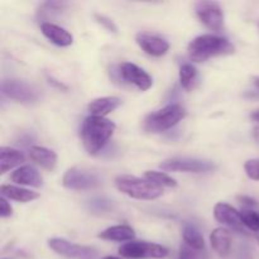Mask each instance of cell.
<instances>
[{"instance_id":"cell-1","label":"cell","mask_w":259,"mask_h":259,"mask_svg":"<svg viewBox=\"0 0 259 259\" xmlns=\"http://www.w3.org/2000/svg\"><path fill=\"white\" fill-rule=\"evenodd\" d=\"M115 124L105 118L90 115L81 126V139L90 154H98L105 147L115 131Z\"/></svg>"},{"instance_id":"cell-36","label":"cell","mask_w":259,"mask_h":259,"mask_svg":"<svg viewBox=\"0 0 259 259\" xmlns=\"http://www.w3.org/2000/svg\"><path fill=\"white\" fill-rule=\"evenodd\" d=\"M250 118H252V120H254V121H257V123H259V109H258V110L253 111L252 115H250Z\"/></svg>"},{"instance_id":"cell-14","label":"cell","mask_w":259,"mask_h":259,"mask_svg":"<svg viewBox=\"0 0 259 259\" xmlns=\"http://www.w3.org/2000/svg\"><path fill=\"white\" fill-rule=\"evenodd\" d=\"M40 30L46 38H48L53 45L60 46V47H67L73 42V37L70 32L51 22H43L40 24Z\"/></svg>"},{"instance_id":"cell-17","label":"cell","mask_w":259,"mask_h":259,"mask_svg":"<svg viewBox=\"0 0 259 259\" xmlns=\"http://www.w3.org/2000/svg\"><path fill=\"white\" fill-rule=\"evenodd\" d=\"M29 158L47 171H53L57 164V154L45 147H32L29 149Z\"/></svg>"},{"instance_id":"cell-25","label":"cell","mask_w":259,"mask_h":259,"mask_svg":"<svg viewBox=\"0 0 259 259\" xmlns=\"http://www.w3.org/2000/svg\"><path fill=\"white\" fill-rule=\"evenodd\" d=\"M240 217H242V222L244 227L248 229L253 230V232L259 233V214L255 212L254 210L244 209L240 211Z\"/></svg>"},{"instance_id":"cell-3","label":"cell","mask_w":259,"mask_h":259,"mask_svg":"<svg viewBox=\"0 0 259 259\" xmlns=\"http://www.w3.org/2000/svg\"><path fill=\"white\" fill-rule=\"evenodd\" d=\"M115 186L120 192L137 200H156L163 194L162 187L156 186L148 180H142L126 175L116 177Z\"/></svg>"},{"instance_id":"cell-19","label":"cell","mask_w":259,"mask_h":259,"mask_svg":"<svg viewBox=\"0 0 259 259\" xmlns=\"http://www.w3.org/2000/svg\"><path fill=\"white\" fill-rule=\"evenodd\" d=\"M25 157L20 151L10 147H2L0 149V174L4 175L5 172L10 171L14 167L19 166L24 162Z\"/></svg>"},{"instance_id":"cell-12","label":"cell","mask_w":259,"mask_h":259,"mask_svg":"<svg viewBox=\"0 0 259 259\" xmlns=\"http://www.w3.org/2000/svg\"><path fill=\"white\" fill-rule=\"evenodd\" d=\"M214 217L222 224L227 225V227L232 228L234 230H238L240 233H245L244 224L242 222L240 212L233 206H230L229 204L219 202V204L215 205Z\"/></svg>"},{"instance_id":"cell-38","label":"cell","mask_w":259,"mask_h":259,"mask_svg":"<svg viewBox=\"0 0 259 259\" xmlns=\"http://www.w3.org/2000/svg\"><path fill=\"white\" fill-rule=\"evenodd\" d=\"M103 259H121V258H118V257H105Z\"/></svg>"},{"instance_id":"cell-32","label":"cell","mask_w":259,"mask_h":259,"mask_svg":"<svg viewBox=\"0 0 259 259\" xmlns=\"http://www.w3.org/2000/svg\"><path fill=\"white\" fill-rule=\"evenodd\" d=\"M239 201L240 204L244 206V209H248V210H253V209H257L259 206V204L257 201H255L254 199H252V197H248V196H239Z\"/></svg>"},{"instance_id":"cell-20","label":"cell","mask_w":259,"mask_h":259,"mask_svg":"<svg viewBox=\"0 0 259 259\" xmlns=\"http://www.w3.org/2000/svg\"><path fill=\"white\" fill-rule=\"evenodd\" d=\"M136 237V233L129 225H115L101 232L99 238L113 242H132Z\"/></svg>"},{"instance_id":"cell-9","label":"cell","mask_w":259,"mask_h":259,"mask_svg":"<svg viewBox=\"0 0 259 259\" xmlns=\"http://www.w3.org/2000/svg\"><path fill=\"white\" fill-rule=\"evenodd\" d=\"M48 245L57 254L71 259H93L96 255L95 250L90 247L75 244L62 238H53L48 240Z\"/></svg>"},{"instance_id":"cell-11","label":"cell","mask_w":259,"mask_h":259,"mask_svg":"<svg viewBox=\"0 0 259 259\" xmlns=\"http://www.w3.org/2000/svg\"><path fill=\"white\" fill-rule=\"evenodd\" d=\"M119 75L125 82L134 85L141 91L149 90L152 83H153L152 77L143 68L138 67V66L131 62H124L119 66Z\"/></svg>"},{"instance_id":"cell-15","label":"cell","mask_w":259,"mask_h":259,"mask_svg":"<svg viewBox=\"0 0 259 259\" xmlns=\"http://www.w3.org/2000/svg\"><path fill=\"white\" fill-rule=\"evenodd\" d=\"M10 180L18 185H25L32 187H42L43 179L35 167L25 164L15 169L10 176Z\"/></svg>"},{"instance_id":"cell-29","label":"cell","mask_w":259,"mask_h":259,"mask_svg":"<svg viewBox=\"0 0 259 259\" xmlns=\"http://www.w3.org/2000/svg\"><path fill=\"white\" fill-rule=\"evenodd\" d=\"M244 169L249 179L259 181V159H249L245 162Z\"/></svg>"},{"instance_id":"cell-2","label":"cell","mask_w":259,"mask_h":259,"mask_svg":"<svg viewBox=\"0 0 259 259\" xmlns=\"http://www.w3.org/2000/svg\"><path fill=\"white\" fill-rule=\"evenodd\" d=\"M232 53H234V46L227 38L214 34L199 35L189 45V56L195 62H204L211 57Z\"/></svg>"},{"instance_id":"cell-37","label":"cell","mask_w":259,"mask_h":259,"mask_svg":"<svg viewBox=\"0 0 259 259\" xmlns=\"http://www.w3.org/2000/svg\"><path fill=\"white\" fill-rule=\"evenodd\" d=\"M253 82H254V85L257 86L258 90H259V77L258 76H254V77H253Z\"/></svg>"},{"instance_id":"cell-28","label":"cell","mask_w":259,"mask_h":259,"mask_svg":"<svg viewBox=\"0 0 259 259\" xmlns=\"http://www.w3.org/2000/svg\"><path fill=\"white\" fill-rule=\"evenodd\" d=\"M90 210L98 214H103V212L109 211L111 209V201L106 199H94L90 201Z\"/></svg>"},{"instance_id":"cell-16","label":"cell","mask_w":259,"mask_h":259,"mask_svg":"<svg viewBox=\"0 0 259 259\" xmlns=\"http://www.w3.org/2000/svg\"><path fill=\"white\" fill-rule=\"evenodd\" d=\"M211 248L220 257H227L232 250V234L225 228H218L210 235Z\"/></svg>"},{"instance_id":"cell-26","label":"cell","mask_w":259,"mask_h":259,"mask_svg":"<svg viewBox=\"0 0 259 259\" xmlns=\"http://www.w3.org/2000/svg\"><path fill=\"white\" fill-rule=\"evenodd\" d=\"M179 259H207V253L205 249H195L184 243L180 247Z\"/></svg>"},{"instance_id":"cell-22","label":"cell","mask_w":259,"mask_h":259,"mask_svg":"<svg viewBox=\"0 0 259 259\" xmlns=\"http://www.w3.org/2000/svg\"><path fill=\"white\" fill-rule=\"evenodd\" d=\"M182 235H184V243L190 245V247L195 248V249H205V240L200 230L192 224H185L184 230H182Z\"/></svg>"},{"instance_id":"cell-7","label":"cell","mask_w":259,"mask_h":259,"mask_svg":"<svg viewBox=\"0 0 259 259\" xmlns=\"http://www.w3.org/2000/svg\"><path fill=\"white\" fill-rule=\"evenodd\" d=\"M2 90L7 98L19 103H33L39 98L38 90L34 86L27 81L17 80V78L3 81Z\"/></svg>"},{"instance_id":"cell-39","label":"cell","mask_w":259,"mask_h":259,"mask_svg":"<svg viewBox=\"0 0 259 259\" xmlns=\"http://www.w3.org/2000/svg\"><path fill=\"white\" fill-rule=\"evenodd\" d=\"M257 240H258V243H259V233L257 234Z\"/></svg>"},{"instance_id":"cell-40","label":"cell","mask_w":259,"mask_h":259,"mask_svg":"<svg viewBox=\"0 0 259 259\" xmlns=\"http://www.w3.org/2000/svg\"><path fill=\"white\" fill-rule=\"evenodd\" d=\"M3 259H9V258H3Z\"/></svg>"},{"instance_id":"cell-21","label":"cell","mask_w":259,"mask_h":259,"mask_svg":"<svg viewBox=\"0 0 259 259\" xmlns=\"http://www.w3.org/2000/svg\"><path fill=\"white\" fill-rule=\"evenodd\" d=\"M0 192H2V196L18 202H29L39 197V194H37V192L29 191V190L22 189V187L18 186H13V185H3Z\"/></svg>"},{"instance_id":"cell-10","label":"cell","mask_w":259,"mask_h":259,"mask_svg":"<svg viewBox=\"0 0 259 259\" xmlns=\"http://www.w3.org/2000/svg\"><path fill=\"white\" fill-rule=\"evenodd\" d=\"M162 169L172 172H192V174H201L215 169V164L209 161L194 158H174L164 161L161 163Z\"/></svg>"},{"instance_id":"cell-13","label":"cell","mask_w":259,"mask_h":259,"mask_svg":"<svg viewBox=\"0 0 259 259\" xmlns=\"http://www.w3.org/2000/svg\"><path fill=\"white\" fill-rule=\"evenodd\" d=\"M137 43L144 52L154 56V57H161V56L166 55L169 48L168 42L166 39L157 37V35L147 34V33H141L137 35Z\"/></svg>"},{"instance_id":"cell-34","label":"cell","mask_w":259,"mask_h":259,"mask_svg":"<svg viewBox=\"0 0 259 259\" xmlns=\"http://www.w3.org/2000/svg\"><path fill=\"white\" fill-rule=\"evenodd\" d=\"M48 80H50V83H52L53 86L58 88V89H60V90H67V86H65V85H63V83L58 82V81L55 80V78L50 77V78H48Z\"/></svg>"},{"instance_id":"cell-30","label":"cell","mask_w":259,"mask_h":259,"mask_svg":"<svg viewBox=\"0 0 259 259\" xmlns=\"http://www.w3.org/2000/svg\"><path fill=\"white\" fill-rule=\"evenodd\" d=\"M237 259H254L252 249L248 244H240L237 250Z\"/></svg>"},{"instance_id":"cell-27","label":"cell","mask_w":259,"mask_h":259,"mask_svg":"<svg viewBox=\"0 0 259 259\" xmlns=\"http://www.w3.org/2000/svg\"><path fill=\"white\" fill-rule=\"evenodd\" d=\"M65 3H58V2H48L43 4V7L39 9V15L42 18H50L53 17L55 14H60L62 12Z\"/></svg>"},{"instance_id":"cell-5","label":"cell","mask_w":259,"mask_h":259,"mask_svg":"<svg viewBox=\"0 0 259 259\" xmlns=\"http://www.w3.org/2000/svg\"><path fill=\"white\" fill-rule=\"evenodd\" d=\"M119 254L126 259H162L168 255V249L156 243L132 240L119 248Z\"/></svg>"},{"instance_id":"cell-4","label":"cell","mask_w":259,"mask_h":259,"mask_svg":"<svg viewBox=\"0 0 259 259\" xmlns=\"http://www.w3.org/2000/svg\"><path fill=\"white\" fill-rule=\"evenodd\" d=\"M186 115V111L179 104H171L161 110L152 113L144 119V129L149 133H162L174 128Z\"/></svg>"},{"instance_id":"cell-31","label":"cell","mask_w":259,"mask_h":259,"mask_svg":"<svg viewBox=\"0 0 259 259\" xmlns=\"http://www.w3.org/2000/svg\"><path fill=\"white\" fill-rule=\"evenodd\" d=\"M12 214L13 209L9 202H8L7 197L2 196L0 197V215H2V218H9Z\"/></svg>"},{"instance_id":"cell-6","label":"cell","mask_w":259,"mask_h":259,"mask_svg":"<svg viewBox=\"0 0 259 259\" xmlns=\"http://www.w3.org/2000/svg\"><path fill=\"white\" fill-rule=\"evenodd\" d=\"M62 184L66 189L70 190H91L96 189L101 185V180L99 179L98 175L88 171V169L78 168V167H72L67 169L62 180Z\"/></svg>"},{"instance_id":"cell-35","label":"cell","mask_w":259,"mask_h":259,"mask_svg":"<svg viewBox=\"0 0 259 259\" xmlns=\"http://www.w3.org/2000/svg\"><path fill=\"white\" fill-rule=\"evenodd\" d=\"M253 138H254V141L259 144V126H255V128L253 129Z\"/></svg>"},{"instance_id":"cell-18","label":"cell","mask_w":259,"mask_h":259,"mask_svg":"<svg viewBox=\"0 0 259 259\" xmlns=\"http://www.w3.org/2000/svg\"><path fill=\"white\" fill-rule=\"evenodd\" d=\"M120 99L115 96H105V98H99L91 101L89 104V111L93 116L104 118L108 114L113 113L119 105H120Z\"/></svg>"},{"instance_id":"cell-23","label":"cell","mask_w":259,"mask_h":259,"mask_svg":"<svg viewBox=\"0 0 259 259\" xmlns=\"http://www.w3.org/2000/svg\"><path fill=\"white\" fill-rule=\"evenodd\" d=\"M197 80V70L191 63H185L180 68V82L186 90H191Z\"/></svg>"},{"instance_id":"cell-33","label":"cell","mask_w":259,"mask_h":259,"mask_svg":"<svg viewBox=\"0 0 259 259\" xmlns=\"http://www.w3.org/2000/svg\"><path fill=\"white\" fill-rule=\"evenodd\" d=\"M95 17H96V19H98V22L100 23V24H103L104 27L106 28V29L110 30V32L116 33V27H115V24H114V23L111 22V20L109 19V18L104 17V15H99V14H96Z\"/></svg>"},{"instance_id":"cell-8","label":"cell","mask_w":259,"mask_h":259,"mask_svg":"<svg viewBox=\"0 0 259 259\" xmlns=\"http://www.w3.org/2000/svg\"><path fill=\"white\" fill-rule=\"evenodd\" d=\"M196 14L199 19L212 32H223L224 13L222 7L215 2H200L196 4Z\"/></svg>"},{"instance_id":"cell-24","label":"cell","mask_w":259,"mask_h":259,"mask_svg":"<svg viewBox=\"0 0 259 259\" xmlns=\"http://www.w3.org/2000/svg\"><path fill=\"white\" fill-rule=\"evenodd\" d=\"M146 180L152 182L153 185L158 187H175L177 185L176 180L169 177L168 175L163 174V172H157V171H147L144 174Z\"/></svg>"}]
</instances>
